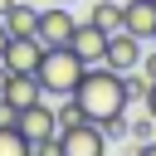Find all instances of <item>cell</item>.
<instances>
[{"instance_id":"3","label":"cell","mask_w":156,"mask_h":156,"mask_svg":"<svg viewBox=\"0 0 156 156\" xmlns=\"http://www.w3.org/2000/svg\"><path fill=\"white\" fill-rule=\"evenodd\" d=\"M58 146H63V156H102L107 151V136H102L98 122H78V127H63L58 132Z\"/></svg>"},{"instance_id":"16","label":"cell","mask_w":156,"mask_h":156,"mask_svg":"<svg viewBox=\"0 0 156 156\" xmlns=\"http://www.w3.org/2000/svg\"><path fill=\"white\" fill-rule=\"evenodd\" d=\"M34 146V156H63V146H58V132L54 136H39V141H29Z\"/></svg>"},{"instance_id":"8","label":"cell","mask_w":156,"mask_h":156,"mask_svg":"<svg viewBox=\"0 0 156 156\" xmlns=\"http://www.w3.org/2000/svg\"><path fill=\"white\" fill-rule=\"evenodd\" d=\"M15 127H20V136H24V141H39V136H54V132H58L54 107H44V98H39V102H29V107H20Z\"/></svg>"},{"instance_id":"2","label":"cell","mask_w":156,"mask_h":156,"mask_svg":"<svg viewBox=\"0 0 156 156\" xmlns=\"http://www.w3.org/2000/svg\"><path fill=\"white\" fill-rule=\"evenodd\" d=\"M83 58L68 49V44H49L44 54H39V63H34V78H39V88L44 93H58V98H68L73 88H78V78H83Z\"/></svg>"},{"instance_id":"11","label":"cell","mask_w":156,"mask_h":156,"mask_svg":"<svg viewBox=\"0 0 156 156\" xmlns=\"http://www.w3.org/2000/svg\"><path fill=\"white\" fill-rule=\"evenodd\" d=\"M0 20H5V29H10V34H34V24H39V10H34V5H20V0H15V5H10V10H5Z\"/></svg>"},{"instance_id":"1","label":"cell","mask_w":156,"mask_h":156,"mask_svg":"<svg viewBox=\"0 0 156 156\" xmlns=\"http://www.w3.org/2000/svg\"><path fill=\"white\" fill-rule=\"evenodd\" d=\"M78 107H83V117L88 122H107V117H117V112H127V78L117 73V68H107V63H88L83 68V78H78V88L68 93Z\"/></svg>"},{"instance_id":"17","label":"cell","mask_w":156,"mask_h":156,"mask_svg":"<svg viewBox=\"0 0 156 156\" xmlns=\"http://www.w3.org/2000/svg\"><path fill=\"white\" fill-rule=\"evenodd\" d=\"M136 68H141V78H146V83H156V54H146Z\"/></svg>"},{"instance_id":"19","label":"cell","mask_w":156,"mask_h":156,"mask_svg":"<svg viewBox=\"0 0 156 156\" xmlns=\"http://www.w3.org/2000/svg\"><path fill=\"white\" fill-rule=\"evenodd\" d=\"M141 102H146V112H151V117H156V83H151V88H146V98H141Z\"/></svg>"},{"instance_id":"20","label":"cell","mask_w":156,"mask_h":156,"mask_svg":"<svg viewBox=\"0 0 156 156\" xmlns=\"http://www.w3.org/2000/svg\"><path fill=\"white\" fill-rule=\"evenodd\" d=\"M136 156H156V136L151 141H136Z\"/></svg>"},{"instance_id":"6","label":"cell","mask_w":156,"mask_h":156,"mask_svg":"<svg viewBox=\"0 0 156 156\" xmlns=\"http://www.w3.org/2000/svg\"><path fill=\"white\" fill-rule=\"evenodd\" d=\"M68 49H73L83 63H102V49H107V29H98L93 20H83V24H73V34H68Z\"/></svg>"},{"instance_id":"5","label":"cell","mask_w":156,"mask_h":156,"mask_svg":"<svg viewBox=\"0 0 156 156\" xmlns=\"http://www.w3.org/2000/svg\"><path fill=\"white\" fill-rule=\"evenodd\" d=\"M102 63L117 68V73H132V68L141 63V39L127 34V29H112V34H107V49H102Z\"/></svg>"},{"instance_id":"7","label":"cell","mask_w":156,"mask_h":156,"mask_svg":"<svg viewBox=\"0 0 156 156\" xmlns=\"http://www.w3.org/2000/svg\"><path fill=\"white\" fill-rule=\"evenodd\" d=\"M39 54H44V44L34 39V34H10V44H5V68L10 73H34V63H39Z\"/></svg>"},{"instance_id":"18","label":"cell","mask_w":156,"mask_h":156,"mask_svg":"<svg viewBox=\"0 0 156 156\" xmlns=\"http://www.w3.org/2000/svg\"><path fill=\"white\" fill-rule=\"evenodd\" d=\"M15 117H20V107H10V102L0 98V127H15Z\"/></svg>"},{"instance_id":"10","label":"cell","mask_w":156,"mask_h":156,"mask_svg":"<svg viewBox=\"0 0 156 156\" xmlns=\"http://www.w3.org/2000/svg\"><path fill=\"white\" fill-rule=\"evenodd\" d=\"M39 98H44V88H39L34 73H10V83H5V102H10V107H29V102H39Z\"/></svg>"},{"instance_id":"22","label":"cell","mask_w":156,"mask_h":156,"mask_svg":"<svg viewBox=\"0 0 156 156\" xmlns=\"http://www.w3.org/2000/svg\"><path fill=\"white\" fill-rule=\"evenodd\" d=\"M5 83H10V68L0 63V98H5Z\"/></svg>"},{"instance_id":"25","label":"cell","mask_w":156,"mask_h":156,"mask_svg":"<svg viewBox=\"0 0 156 156\" xmlns=\"http://www.w3.org/2000/svg\"><path fill=\"white\" fill-rule=\"evenodd\" d=\"M63 5H73V0H63Z\"/></svg>"},{"instance_id":"4","label":"cell","mask_w":156,"mask_h":156,"mask_svg":"<svg viewBox=\"0 0 156 156\" xmlns=\"http://www.w3.org/2000/svg\"><path fill=\"white\" fill-rule=\"evenodd\" d=\"M73 10L58 0V5H49V10H39V24H34V39L49 49V44H68V34H73Z\"/></svg>"},{"instance_id":"9","label":"cell","mask_w":156,"mask_h":156,"mask_svg":"<svg viewBox=\"0 0 156 156\" xmlns=\"http://www.w3.org/2000/svg\"><path fill=\"white\" fill-rule=\"evenodd\" d=\"M122 29L136 34L141 44H151V34H156V0H132V5H122Z\"/></svg>"},{"instance_id":"14","label":"cell","mask_w":156,"mask_h":156,"mask_svg":"<svg viewBox=\"0 0 156 156\" xmlns=\"http://www.w3.org/2000/svg\"><path fill=\"white\" fill-rule=\"evenodd\" d=\"M54 122H58V132H63V127H78V122H88V117H83V107H78L73 98H63V107H54Z\"/></svg>"},{"instance_id":"24","label":"cell","mask_w":156,"mask_h":156,"mask_svg":"<svg viewBox=\"0 0 156 156\" xmlns=\"http://www.w3.org/2000/svg\"><path fill=\"white\" fill-rule=\"evenodd\" d=\"M151 44H156V34H151Z\"/></svg>"},{"instance_id":"23","label":"cell","mask_w":156,"mask_h":156,"mask_svg":"<svg viewBox=\"0 0 156 156\" xmlns=\"http://www.w3.org/2000/svg\"><path fill=\"white\" fill-rule=\"evenodd\" d=\"M10 5H15V0H0V15H5V10H10Z\"/></svg>"},{"instance_id":"15","label":"cell","mask_w":156,"mask_h":156,"mask_svg":"<svg viewBox=\"0 0 156 156\" xmlns=\"http://www.w3.org/2000/svg\"><path fill=\"white\" fill-rule=\"evenodd\" d=\"M127 136L132 141H151L156 136V117L146 112V117H127Z\"/></svg>"},{"instance_id":"13","label":"cell","mask_w":156,"mask_h":156,"mask_svg":"<svg viewBox=\"0 0 156 156\" xmlns=\"http://www.w3.org/2000/svg\"><path fill=\"white\" fill-rule=\"evenodd\" d=\"M0 156H34V146L20 136V127H0Z\"/></svg>"},{"instance_id":"21","label":"cell","mask_w":156,"mask_h":156,"mask_svg":"<svg viewBox=\"0 0 156 156\" xmlns=\"http://www.w3.org/2000/svg\"><path fill=\"white\" fill-rule=\"evenodd\" d=\"M5 44H10V29H5V20H0V58H5Z\"/></svg>"},{"instance_id":"12","label":"cell","mask_w":156,"mask_h":156,"mask_svg":"<svg viewBox=\"0 0 156 156\" xmlns=\"http://www.w3.org/2000/svg\"><path fill=\"white\" fill-rule=\"evenodd\" d=\"M88 20H93L98 29H107V34H112V29H122V5H117V0H98Z\"/></svg>"}]
</instances>
